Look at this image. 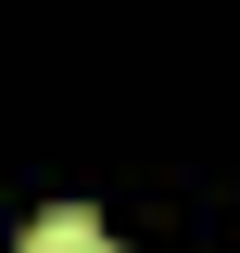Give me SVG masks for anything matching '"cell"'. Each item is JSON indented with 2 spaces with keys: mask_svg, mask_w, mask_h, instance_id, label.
Returning <instances> with one entry per match:
<instances>
[{
  "mask_svg": "<svg viewBox=\"0 0 240 253\" xmlns=\"http://www.w3.org/2000/svg\"><path fill=\"white\" fill-rule=\"evenodd\" d=\"M13 253H114V228H101L89 203H51V215H38V228H26Z\"/></svg>",
  "mask_w": 240,
  "mask_h": 253,
  "instance_id": "obj_1",
  "label": "cell"
}]
</instances>
